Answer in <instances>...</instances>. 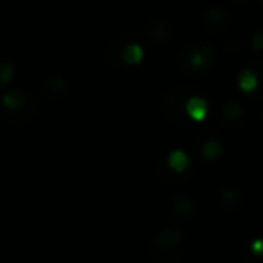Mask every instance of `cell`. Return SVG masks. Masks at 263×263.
I'll return each instance as SVG.
<instances>
[{"label": "cell", "mask_w": 263, "mask_h": 263, "mask_svg": "<svg viewBox=\"0 0 263 263\" xmlns=\"http://www.w3.org/2000/svg\"><path fill=\"white\" fill-rule=\"evenodd\" d=\"M34 110H36V103L33 99H27L24 105L16 106V108H4V106H0V114L4 117L8 123L11 124H24L33 117Z\"/></svg>", "instance_id": "obj_1"}, {"label": "cell", "mask_w": 263, "mask_h": 263, "mask_svg": "<svg viewBox=\"0 0 263 263\" xmlns=\"http://www.w3.org/2000/svg\"><path fill=\"white\" fill-rule=\"evenodd\" d=\"M29 99V96L22 90H11L8 94L2 96V106L4 108H16V106L24 105Z\"/></svg>", "instance_id": "obj_2"}, {"label": "cell", "mask_w": 263, "mask_h": 263, "mask_svg": "<svg viewBox=\"0 0 263 263\" xmlns=\"http://www.w3.org/2000/svg\"><path fill=\"white\" fill-rule=\"evenodd\" d=\"M205 110H208L205 103L202 101V99H198V98L190 99V103H187V112H190V116L193 117V119H198V121H200L202 117H204Z\"/></svg>", "instance_id": "obj_3"}, {"label": "cell", "mask_w": 263, "mask_h": 263, "mask_svg": "<svg viewBox=\"0 0 263 263\" xmlns=\"http://www.w3.org/2000/svg\"><path fill=\"white\" fill-rule=\"evenodd\" d=\"M13 78H15V67L9 62L0 60V88H4Z\"/></svg>", "instance_id": "obj_4"}, {"label": "cell", "mask_w": 263, "mask_h": 263, "mask_svg": "<svg viewBox=\"0 0 263 263\" xmlns=\"http://www.w3.org/2000/svg\"><path fill=\"white\" fill-rule=\"evenodd\" d=\"M141 56H143V51H141L139 45H128L123 51V58L128 63H137L141 60Z\"/></svg>", "instance_id": "obj_5"}, {"label": "cell", "mask_w": 263, "mask_h": 263, "mask_svg": "<svg viewBox=\"0 0 263 263\" xmlns=\"http://www.w3.org/2000/svg\"><path fill=\"white\" fill-rule=\"evenodd\" d=\"M170 164L173 170H184L187 166V157L184 155V152H173L172 157H170Z\"/></svg>", "instance_id": "obj_6"}, {"label": "cell", "mask_w": 263, "mask_h": 263, "mask_svg": "<svg viewBox=\"0 0 263 263\" xmlns=\"http://www.w3.org/2000/svg\"><path fill=\"white\" fill-rule=\"evenodd\" d=\"M63 87H65L63 80H60V78H52V80L47 83V87H45V92H47L49 96H56L63 90Z\"/></svg>", "instance_id": "obj_7"}, {"label": "cell", "mask_w": 263, "mask_h": 263, "mask_svg": "<svg viewBox=\"0 0 263 263\" xmlns=\"http://www.w3.org/2000/svg\"><path fill=\"white\" fill-rule=\"evenodd\" d=\"M240 87L243 88V90H252V88L256 87V76L252 72H243L240 76Z\"/></svg>", "instance_id": "obj_8"}, {"label": "cell", "mask_w": 263, "mask_h": 263, "mask_svg": "<svg viewBox=\"0 0 263 263\" xmlns=\"http://www.w3.org/2000/svg\"><path fill=\"white\" fill-rule=\"evenodd\" d=\"M218 152H220V148H218V144H215V143H211V144L205 146V155H209V157H215Z\"/></svg>", "instance_id": "obj_9"}, {"label": "cell", "mask_w": 263, "mask_h": 263, "mask_svg": "<svg viewBox=\"0 0 263 263\" xmlns=\"http://www.w3.org/2000/svg\"><path fill=\"white\" fill-rule=\"evenodd\" d=\"M254 251H263V241H258V243H254Z\"/></svg>", "instance_id": "obj_10"}]
</instances>
